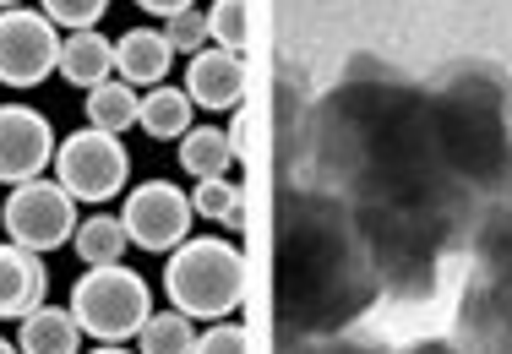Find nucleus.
<instances>
[{
	"mask_svg": "<svg viewBox=\"0 0 512 354\" xmlns=\"http://www.w3.org/2000/svg\"><path fill=\"white\" fill-rule=\"evenodd\" d=\"M126 175H131V153H126V142L109 137V131H93V126L71 131L55 148V180L88 207L120 197V191H126Z\"/></svg>",
	"mask_w": 512,
	"mask_h": 354,
	"instance_id": "4",
	"label": "nucleus"
},
{
	"mask_svg": "<svg viewBox=\"0 0 512 354\" xmlns=\"http://www.w3.org/2000/svg\"><path fill=\"white\" fill-rule=\"evenodd\" d=\"M191 218H197V207H191V197L175 186V180H142V186L126 191L120 224H126L131 246L164 256V251H175V246L191 240Z\"/></svg>",
	"mask_w": 512,
	"mask_h": 354,
	"instance_id": "6",
	"label": "nucleus"
},
{
	"mask_svg": "<svg viewBox=\"0 0 512 354\" xmlns=\"http://www.w3.org/2000/svg\"><path fill=\"white\" fill-rule=\"evenodd\" d=\"M39 11L66 33H82V28H99V17L109 11V0H39Z\"/></svg>",
	"mask_w": 512,
	"mask_h": 354,
	"instance_id": "21",
	"label": "nucleus"
},
{
	"mask_svg": "<svg viewBox=\"0 0 512 354\" xmlns=\"http://www.w3.org/2000/svg\"><path fill=\"white\" fill-rule=\"evenodd\" d=\"M180 88L191 93V104H197V109H240V99H246V55H235V50H197Z\"/></svg>",
	"mask_w": 512,
	"mask_h": 354,
	"instance_id": "8",
	"label": "nucleus"
},
{
	"mask_svg": "<svg viewBox=\"0 0 512 354\" xmlns=\"http://www.w3.org/2000/svg\"><path fill=\"white\" fill-rule=\"evenodd\" d=\"M60 77L71 82V88L93 93L99 82L115 77V39H104L99 28H82V33H66L60 39Z\"/></svg>",
	"mask_w": 512,
	"mask_h": 354,
	"instance_id": "11",
	"label": "nucleus"
},
{
	"mask_svg": "<svg viewBox=\"0 0 512 354\" xmlns=\"http://www.w3.org/2000/svg\"><path fill=\"white\" fill-rule=\"evenodd\" d=\"M191 93L186 88H175V82H158V88H148L142 93V109H137V126L148 131V137H158V142H169V137H186L191 131Z\"/></svg>",
	"mask_w": 512,
	"mask_h": 354,
	"instance_id": "13",
	"label": "nucleus"
},
{
	"mask_svg": "<svg viewBox=\"0 0 512 354\" xmlns=\"http://www.w3.org/2000/svg\"><path fill=\"white\" fill-rule=\"evenodd\" d=\"M164 39H169V50L175 55H197L213 44V28H207V11H175V17H164Z\"/></svg>",
	"mask_w": 512,
	"mask_h": 354,
	"instance_id": "20",
	"label": "nucleus"
},
{
	"mask_svg": "<svg viewBox=\"0 0 512 354\" xmlns=\"http://www.w3.org/2000/svg\"><path fill=\"white\" fill-rule=\"evenodd\" d=\"M137 109H142V93L131 88V82L109 77V82H99V88L88 93V126L109 131V137H126V131L137 126Z\"/></svg>",
	"mask_w": 512,
	"mask_h": 354,
	"instance_id": "15",
	"label": "nucleus"
},
{
	"mask_svg": "<svg viewBox=\"0 0 512 354\" xmlns=\"http://www.w3.org/2000/svg\"><path fill=\"white\" fill-rule=\"evenodd\" d=\"M169 50L164 28H131L115 39V77L131 82V88H158V82H169Z\"/></svg>",
	"mask_w": 512,
	"mask_h": 354,
	"instance_id": "10",
	"label": "nucleus"
},
{
	"mask_svg": "<svg viewBox=\"0 0 512 354\" xmlns=\"http://www.w3.org/2000/svg\"><path fill=\"white\" fill-rule=\"evenodd\" d=\"M93 354H126V349H120V344H99V349H93Z\"/></svg>",
	"mask_w": 512,
	"mask_h": 354,
	"instance_id": "24",
	"label": "nucleus"
},
{
	"mask_svg": "<svg viewBox=\"0 0 512 354\" xmlns=\"http://www.w3.org/2000/svg\"><path fill=\"white\" fill-rule=\"evenodd\" d=\"M191 354H251V333L240 322H207V333H197Z\"/></svg>",
	"mask_w": 512,
	"mask_h": 354,
	"instance_id": "22",
	"label": "nucleus"
},
{
	"mask_svg": "<svg viewBox=\"0 0 512 354\" xmlns=\"http://www.w3.org/2000/svg\"><path fill=\"white\" fill-rule=\"evenodd\" d=\"M0 224H6L11 246L50 256L60 246H71V235H77V197L60 180H44V175L22 180V186H11L6 207H0Z\"/></svg>",
	"mask_w": 512,
	"mask_h": 354,
	"instance_id": "3",
	"label": "nucleus"
},
{
	"mask_svg": "<svg viewBox=\"0 0 512 354\" xmlns=\"http://www.w3.org/2000/svg\"><path fill=\"white\" fill-rule=\"evenodd\" d=\"M207 28H213V44L218 50H246L251 39V6L246 0H213V11H207Z\"/></svg>",
	"mask_w": 512,
	"mask_h": 354,
	"instance_id": "18",
	"label": "nucleus"
},
{
	"mask_svg": "<svg viewBox=\"0 0 512 354\" xmlns=\"http://www.w3.org/2000/svg\"><path fill=\"white\" fill-rule=\"evenodd\" d=\"M235 158H240L235 142L218 126H191L186 137H180V169H186L191 180H224Z\"/></svg>",
	"mask_w": 512,
	"mask_h": 354,
	"instance_id": "14",
	"label": "nucleus"
},
{
	"mask_svg": "<svg viewBox=\"0 0 512 354\" xmlns=\"http://www.w3.org/2000/svg\"><path fill=\"white\" fill-rule=\"evenodd\" d=\"M71 316L88 338L99 344H126L142 333V322L153 316V295L131 267H88L71 284Z\"/></svg>",
	"mask_w": 512,
	"mask_h": 354,
	"instance_id": "2",
	"label": "nucleus"
},
{
	"mask_svg": "<svg viewBox=\"0 0 512 354\" xmlns=\"http://www.w3.org/2000/svg\"><path fill=\"white\" fill-rule=\"evenodd\" d=\"M197 349V322L186 311H153L137 333V354H191Z\"/></svg>",
	"mask_w": 512,
	"mask_h": 354,
	"instance_id": "17",
	"label": "nucleus"
},
{
	"mask_svg": "<svg viewBox=\"0 0 512 354\" xmlns=\"http://www.w3.org/2000/svg\"><path fill=\"white\" fill-rule=\"evenodd\" d=\"M55 131L33 104H0V186L39 180L55 164Z\"/></svg>",
	"mask_w": 512,
	"mask_h": 354,
	"instance_id": "7",
	"label": "nucleus"
},
{
	"mask_svg": "<svg viewBox=\"0 0 512 354\" xmlns=\"http://www.w3.org/2000/svg\"><path fill=\"white\" fill-rule=\"evenodd\" d=\"M164 295L191 322H224L246 300V256H240V246H229V240L191 235L186 246L169 251Z\"/></svg>",
	"mask_w": 512,
	"mask_h": 354,
	"instance_id": "1",
	"label": "nucleus"
},
{
	"mask_svg": "<svg viewBox=\"0 0 512 354\" xmlns=\"http://www.w3.org/2000/svg\"><path fill=\"white\" fill-rule=\"evenodd\" d=\"M17 349L22 354H77L82 327H77V316H71V305L60 311V305L44 300L39 311H28L22 316V333H17Z\"/></svg>",
	"mask_w": 512,
	"mask_h": 354,
	"instance_id": "12",
	"label": "nucleus"
},
{
	"mask_svg": "<svg viewBox=\"0 0 512 354\" xmlns=\"http://www.w3.org/2000/svg\"><path fill=\"white\" fill-rule=\"evenodd\" d=\"M126 246H131L126 224H120V218H109V213L82 218L77 235H71V251L82 256V267H115L120 256H126Z\"/></svg>",
	"mask_w": 512,
	"mask_h": 354,
	"instance_id": "16",
	"label": "nucleus"
},
{
	"mask_svg": "<svg viewBox=\"0 0 512 354\" xmlns=\"http://www.w3.org/2000/svg\"><path fill=\"white\" fill-rule=\"evenodd\" d=\"M142 11H153V17H175V11H191L197 0H137Z\"/></svg>",
	"mask_w": 512,
	"mask_h": 354,
	"instance_id": "23",
	"label": "nucleus"
},
{
	"mask_svg": "<svg viewBox=\"0 0 512 354\" xmlns=\"http://www.w3.org/2000/svg\"><path fill=\"white\" fill-rule=\"evenodd\" d=\"M50 295V267L39 251L22 246H0V322H22L28 311H39Z\"/></svg>",
	"mask_w": 512,
	"mask_h": 354,
	"instance_id": "9",
	"label": "nucleus"
},
{
	"mask_svg": "<svg viewBox=\"0 0 512 354\" xmlns=\"http://www.w3.org/2000/svg\"><path fill=\"white\" fill-rule=\"evenodd\" d=\"M60 66V28L39 6L0 11V88H39Z\"/></svg>",
	"mask_w": 512,
	"mask_h": 354,
	"instance_id": "5",
	"label": "nucleus"
},
{
	"mask_svg": "<svg viewBox=\"0 0 512 354\" xmlns=\"http://www.w3.org/2000/svg\"><path fill=\"white\" fill-rule=\"evenodd\" d=\"M191 207H197V218H213V224H240V186L235 180H197V191H191Z\"/></svg>",
	"mask_w": 512,
	"mask_h": 354,
	"instance_id": "19",
	"label": "nucleus"
},
{
	"mask_svg": "<svg viewBox=\"0 0 512 354\" xmlns=\"http://www.w3.org/2000/svg\"><path fill=\"white\" fill-rule=\"evenodd\" d=\"M11 6H22V0H0V11H11Z\"/></svg>",
	"mask_w": 512,
	"mask_h": 354,
	"instance_id": "26",
	"label": "nucleus"
},
{
	"mask_svg": "<svg viewBox=\"0 0 512 354\" xmlns=\"http://www.w3.org/2000/svg\"><path fill=\"white\" fill-rule=\"evenodd\" d=\"M0 354H22V349H17V344H6V338H0Z\"/></svg>",
	"mask_w": 512,
	"mask_h": 354,
	"instance_id": "25",
	"label": "nucleus"
}]
</instances>
